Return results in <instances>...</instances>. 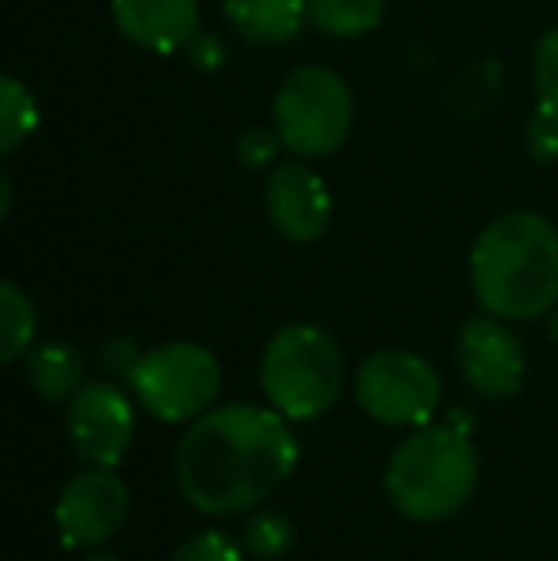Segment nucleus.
<instances>
[{
    "label": "nucleus",
    "instance_id": "f257e3e1",
    "mask_svg": "<svg viewBox=\"0 0 558 561\" xmlns=\"http://www.w3.org/2000/svg\"><path fill=\"white\" fill-rule=\"evenodd\" d=\"M295 432L280 409L223 405L195 416L176 447V481L187 504L207 516L257 508L291 478Z\"/></svg>",
    "mask_w": 558,
    "mask_h": 561
},
{
    "label": "nucleus",
    "instance_id": "f03ea898",
    "mask_svg": "<svg viewBox=\"0 0 558 561\" xmlns=\"http://www.w3.org/2000/svg\"><path fill=\"white\" fill-rule=\"evenodd\" d=\"M470 287L486 313L532 321L558 302V229L536 210H509L470 249Z\"/></svg>",
    "mask_w": 558,
    "mask_h": 561
},
{
    "label": "nucleus",
    "instance_id": "7ed1b4c3",
    "mask_svg": "<svg viewBox=\"0 0 558 561\" xmlns=\"http://www.w3.org/2000/svg\"><path fill=\"white\" fill-rule=\"evenodd\" d=\"M478 485V455L467 424H424L390 455L387 496L421 524L447 519L470 501Z\"/></svg>",
    "mask_w": 558,
    "mask_h": 561
},
{
    "label": "nucleus",
    "instance_id": "20e7f679",
    "mask_svg": "<svg viewBox=\"0 0 558 561\" xmlns=\"http://www.w3.org/2000/svg\"><path fill=\"white\" fill-rule=\"evenodd\" d=\"M341 347L318 325H287L269 340L261 359V382L272 409L287 421H318L341 398Z\"/></svg>",
    "mask_w": 558,
    "mask_h": 561
},
{
    "label": "nucleus",
    "instance_id": "39448f33",
    "mask_svg": "<svg viewBox=\"0 0 558 561\" xmlns=\"http://www.w3.org/2000/svg\"><path fill=\"white\" fill-rule=\"evenodd\" d=\"M352 92L341 73L326 66H298L283 77L272 100V118L283 138V149L303 161L329 157L344 146L352 130Z\"/></svg>",
    "mask_w": 558,
    "mask_h": 561
},
{
    "label": "nucleus",
    "instance_id": "423d86ee",
    "mask_svg": "<svg viewBox=\"0 0 558 561\" xmlns=\"http://www.w3.org/2000/svg\"><path fill=\"white\" fill-rule=\"evenodd\" d=\"M138 401L164 424H184L203 416L223 390V367L203 344L172 340L153 352H141L130 370Z\"/></svg>",
    "mask_w": 558,
    "mask_h": 561
},
{
    "label": "nucleus",
    "instance_id": "0eeeda50",
    "mask_svg": "<svg viewBox=\"0 0 558 561\" xmlns=\"http://www.w3.org/2000/svg\"><path fill=\"white\" fill-rule=\"evenodd\" d=\"M356 401L390 428H424L440 405V375L413 352L387 347L360 363Z\"/></svg>",
    "mask_w": 558,
    "mask_h": 561
},
{
    "label": "nucleus",
    "instance_id": "6e6552de",
    "mask_svg": "<svg viewBox=\"0 0 558 561\" xmlns=\"http://www.w3.org/2000/svg\"><path fill=\"white\" fill-rule=\"evenodd\" d=\"M130 512V493L112 466H92V470L69 478L54 504V524L66 547H100L123 527Z\"/></svg>",
    "mask_w": 558,
    "mask_h": 561
},
{
    "label": "nucleus",
    "instance_id": "1a4fd4ad",
    "mask_svg": "<svg viewBox=\"0 0 558 561\" xmlns=\"http://www.w3.org/2000/svg\"><path fill=\"white\" fill-rule=\"evenodd\" d=\"M69 444L89 466H115L135 439V409L112 382H84L69 398Z\"/></svg>",
    "mask_w": 558,
    "mask_h": 561
},
{
    "label": "nucleus",
    "instance_id": "9d476101",
    "mask_svg": "<svg viewBox=\"0 0 558 561\" xmlns=\"http://www.w3.org/2000/svg\"><path fill=\"white\" fill-rule=\"evenodd\" d=\"M459 370L482 398H513L524 382V347L501 318H470L459 333Z\"/></svg>",
    "mask_w": 558,
    "mask_h": 561
},
{
    "label": "nucleus",
    "instance_id": "9b49d317",
    "mask_svg": "<svg viewBox=\"0 0 558 561\" xmlns=\"http://www.w3.org/2000/svg\"><path fill=\"white\" fill-rule=\"evenodd\" d=\"M264 210H269V222L276 226L280 237H287V241H295V244H310L329 229L333 199H329L326 180H321L310 164L287 161L269 172Z\"/></svg>",
    "mask_w": 558,
    "mask_h": 561
},
{
    "label": "nucleus",
    "instance_id": "f8f14e48",
    "mask_svg": "<svg viewBox=\"0 0 558 561\" xmlns=\"http://www.w3.org/2000/svg\"><path fill=\"white\" fill-rule=\"evenodd\" d=\"M200 0H112V23L149 54H180L200 35Z\"/></svg>",
    "mask_w": 558,
    "mask_h": 561
},
{
    "label": "nucleus",
    "instance_id": "ddd939ff",
    "mask_svg": "<svg viewBox=\"0 0 558 561\" xmlns=\"http://www.w3.org/2000/svg\"><path fill=\"white\" fill-rule=\"evenodd\" d=\"M223 15L246 43L287 46L310 23V0H223Z\"/></svg>",
    "mask_w": 558,
    "mask_h": 561
},
{
    "label": "nucleus",
    "instance_id": "4468645a",
    "mask_svg": "<svg viewBox=\"0 0 558 561\" xmlns=\"http://www.w3.org/2000/svg\"><path fill=\"white\" fill-rule=\"evenodd\" d=\"M27 382L38 398L69 401L84 386V359L73 344H43L27 355Z\"/></svg>",
    "mask_w": 558,
    "mask_h": 561
},
{
    "label": "nucleus",
    "instance_id": "2eb2a0df",
    "mask_svg": "<svg viewBox=\"0 0 558 561\" xmlns=\"http://www.w3.org/2000/svg\"><path fill=\"white\" fill-rule=\"evenodd\" d=\"M387 0H310V27L329 38L372 35L383 23Z\"/></svg>",
    "mask_w": 558,
    "mask_h": 561
},
{
    "label": "nucleus",
    "instance_id": "dca6fc26",
    "mask_svg": "<svg viewBox=\"0 0 558 561\" xmlns=\"http://www.w3.org/2000/svg\"><path fill=\"white\" fill-rule=\"evenodd\" d=\"M35 126H38V107L31 89L20 77H4L0 81V153H15L35 134Z\"/></svg>",
    "mask_w": 558,
    "mask_h": 561
},
{
    "label": "nucleus",
    "instance_id": "f3484780",
    "mask_svg": "<svg viewBox=\"0 0 558 561\" xmlns=\"http://www.w3.org/2000/svg\"><path fill=\"white\" fill-rule=\"evenodd\" d=\"M0 359L15 363L35 340V306L12 279L0 283Z\"/></svg>",
    "mask_w": 558,
    "mask_h": 561
},
{
    "label": "nucleus",
    "instance_id": "a211bd4d",
    "mask_svg": "<svg viewBox=\"0 0 558 561\" xmlns=\"http://www.w3.org/2000/svg\"><path fill=\"white\" fill-rule=\"evenodd\" d=\"M291 542H295V524H291L283 512H257V516H249L246 535H241L246 554H253L261 561L287 554Z\"/></svg>",
    "mask_w": 558,
    "mask_h": 561
},
{
    "label": "nucleus",
    "instance_id": "6ab92c4d",
    "mask_svg": "<svg viewBox=\"0 0 558 561\" xmlns=\"http://www.w3.org/2000/svg\"><path fill=\"white\" fill-rule=\"evenodd\" d=\"M532 69H536V96L544 107L558 112V27L547 31L536 43V58H532Z\"/></svg>",
    "mask_w": 558,
    "mask_h": 561
},
{
    "label": "nucleus",
    "instance_id": "aec40b11",
    "mask_svg": "<svg viewBox=\"0 0 558 561\" xmlns=\"http://www.w3.org/2000/svg\"><path fill=\"white\" fill-rule=\"evenodd\" d=\"M524 138H528V153L536 157L539 164H555L558 161V112L536 104Z\"/></svg>",
    "mask_w": 558,
    "mask_h": 561
},
{
    "label": "nucleus",
    "instance_id": "412c9836",
    "mask_svg": "<svg viewBox=\"0 0 558 561\" xmlns=\"http://www.w3.org/2000/svg\"><path fill=\"white\" fill-rule=\"evenodd\" d=\"M280 149H283L280 130H269V126H249L246 134H238V161L246 169H269Z\"/></svg>",
    "mask_w": 558,
    "mask_h": 561
},
{
    "label": "nucleus",
    "instance_id": "4be33fe9",
    "mask_svg": "<svg viewBox=\"0 0 558 561\" xmlns=\"http://www.w3.org/2000/svg\"><path fill=\"white\" fill-rule=\"evenodd\" d=\"M172 561H241V550L230 535L223 531H200L172 554Z\"/></svg>",
    "mask_w": 558,
    "mask_h": 561
},
{
    "label": "nucleus",
    "instance_id": "5701e85b",
    "mask_svg": "<svg viewBox=\"0 0 558 561\" xmlns=\"http://www.w3.org/2000/svg\"><path fill=\"white\" fill-rule=\"evenodd\" d=\"M187 61H192L195 69H223V61H226V46H223V38H215V35H207V31H200V35L187 43Z\"/></svg>",
    "mask_w": 558,
    "mask_h": 561
},
{
    "label": "nucleus",
    "instance_id": "b1692460",
    "mask_svg": "<svg viewBox=\"0 0 558 561\" xmlns=\"http://www.w3.org/2000/svg\"><path fill=\"white\" fill-rule=\"evenodd\" d=\"M138 359H141V355L135 352V344H130V340H112V344L104 347V363L112 370H123L127 378H130V370H135Z\"/></svg>",
    "mask_w": 558,
    "mask_h": 561
},
{
    "label": "nucleus",
    "instance_id": "393cba45",
    "mask_svg": "<svg viewBox=\"0 0 558 561\" xmlns=\"http://www.w3.org/2000/svg\"><path fill=\"white\" fill-rule=\"evenodd\" d=\"M0 195H4V203H0V218H8V210H12V180H0Z\"/></svg>",
    "mask_w": 558,
    "mask_h": 561
},
{
    "label": "nucleus",
    "instance_id": "a878e982",
    "mask_svg": "<svg viewBox=\"0 0 558 561\" xmlns=\"http://www.w3.org/2000/svg\"><path fill=\"white\" fill-rule=\"evenodd\" d=\"M89 561H119V558H115V554H104V550H100V554H92Z\"/></svg>",
    "mask_w": 558,
    "mask_h": 561
}]
</instances>
